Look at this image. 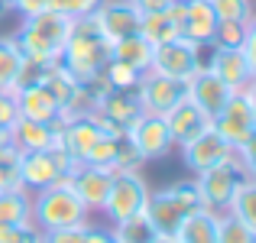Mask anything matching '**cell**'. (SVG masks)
Instances as JSON below:
<instances>
[{"label":"cell","mask_w":256,"mask_h":243,"mask_svg":"<svg viewBox=\"0 0 256 243\" xmlns=\"http://www.w3.org/2000/svg\"><path fill=\"white\" fill-rule=\"evenodd\" d=\"M72 30H75V20L62 16V13H56V10H46V13H39V16L23 20V26L13 32V39H16L20 52H23L26 58L42 62V65H56L58 58H62L65 46H68Z\"/></svg>","instance_id":"obj_1"},{"label":"cell","mask_w":256,"mask_h":243,"mask_svg":"<svg viewBox=\"0 0 256 243\" xmlns=\"http://www.w3.org/2000/svg\"><path fill=\"white\" fill-rule=\"evenodd\" d=\"M32 224L42 234L62 230V227H84L91 224V211L72 188V175H62L42 192H32Z\"/></svg>","instance_id":"obj_2"},{"label":"cell","mask_w":256,"mask_h":243,"mask_svg":"<svg viewBox=\"0 0 256 243\" xmlns=\"http://www.w3.org/2000/svg\"><path fill=\"white\" fill-rule=\"evenodd\" d=\"M107 58H110V42L100 36V30L94 26V20L91 16L75 20V30H72L68 46H65L58 65H62L78 84H84V81L98 78L100 72H104Z\"/></svg>","instance_id":"obj_3"},{"label":"cell","mask_w":256,"mask_h":243,"mask_svg":"<svg viewBox=\"0 0 256 243\" xmlns=\"http://www.w3.org/2000/svg\"><path fill=\"white\" fill-rule=\"evenodd\" d=\"M194 208H201L194 182H175V185L162 188V192H150V201H146L143 214L150 218L152 230L159 237H175L185 214H192Z\"/></svg>","instance_id":"obj_4"},{"label":"cell","mask_w":256,"mask_h":243,"mask_svg":"<svg viewBox=\"0 0 256 243\" xmlns=\"http://www.w3.org/2000/svg\"><path fill=\"white\" fill-rule=\"evenodd\" d=\"M211 126L234 150L253 146L256 143V91H253V84L244 88V91H234L230 100L220 107V114L211 120Z\"/></svg>","instance_id":"obj_5"},{"label":"cell","mask_w":256,"mask_h":243,"mask_svg":"<svg viewBox=\"0 0 256 243\" xmlns=\"http://www.w3.org/2000/svg\"><path fill=\"white\" fill-rule=\"evenodd\" d=\"M250 168L244 166V159L234 152V159L220 162V166L214 168H204V172L194 175V188H198V198H201V208H208V211L214 214H224L227 211V201H230V194L237 192V185L244 178H250Z\"/></svg>","instance_id":"obj_6"},{"label":"cell","mask_w":256,"mask_h":243,"mask_svg":"<svg viewBox=\"0 0 256 243\" xmlns=\"http://www.w3.org/2000/svg\"><path fill=\"white\" fill-rule=\"evenodd\" d=\"M150 192L152 188H150V182L143 178L140 168H117L100 214H104L110 224L126 220V218H133V214H143L146 201H150Z\"/></svg>","instance_id":"obj_7"},{"label":"cell","mask_w":256,"mask_h":243,"mask_svg":"<svg viewBox=\"0 0 256 243\" xmlns=\"http://www.w3.org/2000/svg\"><path fill=\"white\" fill-rule=\"evenodd\" d=\"M82 162H75L62 146H49L39 152H20V182L26 192H42L52 182H58L62 175H72Z\"/></svg>","instance_id":"obj_8"},{"label":"cell","mask_w":256,"mask_h":243,"mask_svg":"<svg viewBox=\"0 0 256 243\" xmlns=\"http://www.w3.org/2000/svg\"><path fill=\"white\" fill-rule=\"evenodd\" d=\"M201 65H204V46H194V42H188L185 36H178V39H169V42L152 49L150 72L175 78V81H188Z\"/></svg>","instance_id":"obj_9"},{"label":"cell","mask_w":256,"mask_h":243,"mask_svg":"<svg viewBox=\"0 0 256 243\" xmlns=\"http://www.w3.org/2000/svg\"><path fill=\"white\" fill-rule=\"evenodd\" d=\"M126 143L136 150V156L143 162L166 159L175 150L172 133H169V126H166V117H156V114H140V117L126 126Z\"/></svg>","instance_id":"obj_10"},{"label":"cell","mask_w":256,"mask_h":243,"mask_svg":"<svg viewBox=\"0 0 256 243\" xmlns=\"http://www.w3.org/2000/svg\"><path fill=\"white\" fill-rule=\"evenodd\" d=\"M133 98H136V104H140L143 114L166 117L178 100H185V81L156 75V72H143L140 81H136V88H133Z\"/></svg>","instance_id":"obj_11"},{"label":"cell","mask_w":256,"mask_h":243,"mask_svg":"<svg viewBox=\"0 0 256 243\" xmlns=\"http://www.w3.org/2000/svg\"><path fill=\"white\" fill-rule=\"evenodd\" d=\"M178 152H182V162H185L188 172L198 175V172H204V168H214V166H220V162L234 159V152H237V150H234V146L227 143V140L220 136L211 124H208L194 140L182 143Z\"/></svg>","instance_id":"obj_12"},{"label":"cell","mask_w":256,"mask_h":243,"mask_svg":"<svg viewBox=\"0 0 256 243\" xmlns=\"http://www.w3.org/2000/svg\"><path fill=\"white\" fill-rule=\"evenodd\" d=\"M208 52H211V58H208L204 65L224 81L230 91H244V88L253 84L256 62L240 49V46H208Z\"/></svg>","instance_id":"obj_13"},{"label":"cell","mask_w":256,"mask_h":243,"mask_svg":"<svg viewBox=\"0 0 256 243\" xmlns=\"http://www.w3.org/2000/svg\"><path fill=\"white\" fill-rule=\"evenodd\" d=\"M230 94H234V91H230V88H227L218 75H214V72L208 68V65H201V68L185 81V98L192 100V104L198 107V110L204 114L208 120L218 117L220 107H224L227 100H230Z\"/></svg>","instance_id":"obj_14"},{"label":"cell","mask_w":256,"mask_h":243,"mask_svg":"<svg viewBox=\"0 0 256 243\" xmlns=\"http://www.w3.org/2000/svg\"><path fill=\"white\" fill-rule=\"evenodd\" d=\"M94 26L100 30V36L107 42H117L124 36H133L140 32V20L143 13L130 4V0H100V6L94 10Z\"/></svg>","instance_id":"obj_15"},{"label":"cell","mask_w":256,"mask_h":243,"mask_svg":"<svg viewBox=\"0 0 256 243\" xmlns=\"http://www.w3.org/2000/svg\"><path fill=\"white\" fill-rule=\"evenodd\" d=\"M98 140H100V126H98V120H94V114L58 120V146H62L75 162H84L88 150H91Z\"/></svg>","instance_id":"obj_16"},{"label":"cell","mask_w":256,"mask_h":243,"mask_svg":"<svg viewBox=\"0 0 256 243\" xmlns=\"http://www.w3.org/2000/svg\"><path fill=\"white\" fill-rule=\"evenodd\" d=\"M23 120H36V124H58L62 120V104L46 84H26L13 91Z\"/></svg>","instance_id":"obj_17"},{"label":"cell","mask_w":256,"mask_h":243,"mask_svg":"<svg viewBox=\"0 0 256 243\" xmlns=\"http://www.w3.org/2000/svg\"><path fill=\"white\" fill-rule=\"evenodd\" d=\"M110 182H114V172L84 166V162L75 168V172H72V188H75V194L82 198V204L91 214H98L100 208H104L107 192H110Z\"/></svg>","instance_id":"obj_18"},{"label":"cell","mask_w":256,"mask_h":243,"mask_svg":"<svg viewBox=\"0 0 256 243\" xmlns=\"http://www.w3.org/2000/svg\"><path fill=\"white\" fill-rule=\"evenodd\" d=\"M214 30H218V13L211 0H185V26L182 36L194 46H211Z\"/></svg>","instance_id":"obj_19"},{"label":"cell","mask_w":256,"mask_h":243,"mask_svg":"<svg viewBox=\"0 0 256 243\" xmlns=\"http://www.w3.org/2000/svg\"><path fill=\"white\" fill-rule=\"evenodd\" d=\"M208 124H211V120H208L204 114H201L188 98H185V100H178V104H175L172 110L166 114V126H169V133H172L175 150H178L182 143H188V140H194Z\"/></svg>","instance_id":"obj_20"},{"label":"cell","mask_w":256,"mask_h":243,"mask_svg":"<svg viewBox=\"0 0 256 243\" xmlns=\"http://www.w3.org/2000/svg\"><path fill=\"white\" fill-rule=\"evenodd\" d=\"M140 104L136 98H133V91H107L104 98H100L98 110H94V117L104 120V124H114L120 126V130H126V126L133 124V120L140 117Z\"/></svg>","instance_id":"obj_21"},{"label":"cell","mask_w":256,"mask_h":243,"mask_svg":"<svg viewBox=\"0 0 256 243\" xmlns=\"http://www.w3.org/2000/svg\"><path fill=\"white\" fill-rule=\"evenodd\" d=\"M58 143V124H36V120H16L13 126V146L20 152H39Z\"/></svg>","instance_id":"obj_22"},{"label":"cell","mask_w":256,"mask_h":243,"mask_svg":"<svg viewBox=\"0 0 256 243\" xmlns=\"http://www.w3.org/2000/svg\"><path fill=\"white\" fill-rule=\"evenodd\" d=\"M152 49H156V46H152L150 39H143L140 32H133V36H124V39H117V42H110V58L130 65L133 72L143 75V72H150V65H152Z\"/></svg>","instance_id":"obj_23"},{"label":"cell","mask_w":256,"mask_h":243,"mask_svg":"<svg viewBox=\"0 0 256 243\" xmlns=\"http://www.w3.org/2000/svg\"><path fill=\"white\" fill-rule=\"evenodd\" d=\"M218 218L220 214L208 211V208H194L192 214H185L175 237L182 243H218Z\"/></svg>","instance_id":"obj_24"},{"label":"cell","mask_w":256,"mask_h":243,"mask_svg":"<svg viewBox=\"0 0 256 243\" xmlns=\"http://www.w3.org/2000/svg\"><path fill=\"white\" fill-rule=\"evenodd\" d=\"M23 62H26V56L20 52L16 39L13 36H0V91L4 94L16 91V78H20Z\"/></svg>","instance_id":"obj_25"},{"label":"cell","mask_w":256,"mask_h":243,"mask_svg":"<svg viewBox=\"0 0 256 243\" xmlns=\"http://www.w3.org/2000/svg\"><path fill=\"white\" fill-rule=\"evenodd\" d=\"M0 224H32V194L26 188L0 194Z\"/></svg>","instance_id":"obj_26"},{"label":"cell","mask_w":256,"mask_h":243,"mask_svg":"<svg viewBox=\"0 0 256 243\" xmlns=\"http://www.w3.org/2000/svg\"><path fill=\"white\" fill-rule=\"evenodd\" d=\"M140 36L150 39L152 46H162V42H169V39H178L182 36V26L175 23L166 10L143 13V20H140Z\"/></svg>","instance_id":"obj_27"},{"label":"cell","mask_w":256,"mask_h":243,"mask_svg":"<svg viewBox=\"0 0 256 243\" xmlns=\"http://www.w3.org/2000/svg\"><path fill=\"white\" fill-rule=\"evenodd\" d=\"M107 230H110L114 243H152L156 240V230H152L146 214H133V218H126V220H117V224H110Z\"/></svg>","instance_id":"obj_28"},{"label":"cell","mask_w":256,"mask_h":243,"mask_svg":"<svg viewBox=\"0 0 256 243\" xmlns=\"http://www.w3.org/2000/svg\"><path fill=\"white\" fill-rule=\"evenodd\" d=\"M224 214H230V218H237V220H244V224L256 227V182H253V175L237 185V192L230 194Z\"/></svg>","instance_id":"obj_29"},{"label":"cell","mask_w":256,"mask_h":243,"mask_svg":"<svg viewBox=\"0 0 256 243\" xmlns=\"http://www.w3.org/2000/svg\"><path fill=\"white\" fill-rule=\"evenodd\" d=\"M120 150H124V136H104L88 150L84 156V166H94V168H107V172H117V162H120Z\"/></svg>","instance_id":"obj_30"},{"label":"cell","mask_w":256,"mask_h":243,"mask_svg":"<svg viewBox=\"0 0 256 243\" xmlns=\"http://www.w3.org/2000/svg\"><path fill=\"white\" fill-rule=\"evenodd\" d=\"M218 243H256V227L230 218V214H220L218 218Z\"/></svg>","instance_id":"obj_31"},{"label":"cell","mask_w":256,"mask_h":243,"mask_svg":"<svg viewBox=\"0 0 256 243\" xmlns=\"http://www.w3.org/2000/svg\"><path fill=\"white\" fill-rule=\"evenodd\" d=\"M218 23H253V0H211Z\"/></svg>","instance_id":"obj_32"},{"label":"cell","mask_w":256,"mask_h":243,"mask_svg":"<svg viewBox=\"0 0 256 243\" xmlns=\"http://www.w3.org/2000/svg\"><path fill=\"white\" fill-rule=\"evenodd\" d=\"M16 188H23V182H20V150L6 146V150H0V194L16 192Z\"/></svg>","instance_id":"obj_33"},{"label":"cell","mask_w":256,"mask_h":243,"mask_svg":"<svg viewBox=\"0 0 256 243\" xmlns=\"http://www.w3.org/2000/svg\"><path fill=\"white\" fill-rule=\"evenodd\" d=\"M100 75H104V81L114 88V91H133L136 81H140V72H133L130 65L117 62V58H107V65H104Z\"/></svg>","instance_id":"obj_34"},{"label":"cell","mask_w":256,"mask_h":243,"mask_svg":"<svg viewBox=\"0 0 256 243\" xmlns=\"http://www.w3.org/2000/svg\"><path fill=\"white\" fill-rule=\"evenodd\" d=\"M98 6H100V0H49V10L62 13V16H68V20L94 16Z\"/></svg>","instance_id":"obj_35"},{"label":"cell","mask_w":256,"mask_h":243,"mask_svg":"<svg viewBox=\"0 0 256 243\" xmlns=\"http://www.w3.org/2000/svg\"><path fill=\"white\" fill-rule=\"evenodd\" d=\"M0 243H42L36 224H0Z\"/></svg>","instance_id":"obj_36"},{"label":"cell","mask_w":256,"mask_h":243,"mask_svg":"<svg viewBox=\"0 0 256 243\" xmlns=\"http://www.w3.org/2000/svg\"><path fill=\"white\" fill-rule=\"evenodd\" d=\"M250 26H253V23H250ZM250 26H246V23H218L211 46H244Z\"/></svg>","instance_id":"obj_37"},{"label":"cell","mask_w":256,"mask_h":243,"mask_svg":"<svg viewBox=\"0 0 256 243\" xmlns=\"http://www.w3.org/2000/svg\"><path fill=\"white\" fill-rule=\"evenodd\" d=\"M84 227H62V230H49L42 234V243H84Z\"/></svg>","instance_id":"obj_38"},{"label":"cell","mask_w":256,"mask_h":243,"mask_svg":"<svg viewBox=\"0 0 256 243\" xmlns=\"http://www.w3.org/2000/svg\"><path fill=\"white\" fill-rule=\"evenodd\" d=\"M20 120V107H16V98L13 94H4L0 91V126H6V130H13Z\"/></svg>","instance_id":"obj_39"},{"label":"cell","mask_w":256,"mask_h":243,"mask_svg":"<svg viewBox=\"0 0 256 243\" xmlns=\"http://www.w3.org/2000/svg\"><path fill=\"white\" fill-rule=\"evenodd\" d=\"M10 10H16L23 20H30L49 10V0H10Z\"/></svg>","instance_id":"obj_40"},{"label":"cell","mask_w":256,"mask_h":243,"mask_svg":"<svg viewBox=\"0 0 256 243\" xmlns=\"http://www.w3.org/2000/svg\"><path fill=\"white\" fill-rule=\"evenodd\" d=\"M130 4L136 6L140 13H159V10H166L172 0H130Z\"/></svg>","instance_id":"obj_41"},{"label":"cell","mask_w":256,"mask_h":243,"mask_svg":"<svg viewBox=\"0 0 256 243\" xmlns=\"http://www.w3.org/2000/svg\"><path fill=\"white\" fill-rule=\"evenodd\" d=\"M84 243H114V237H110V230H100V227H91V224H88Z\"/></svg>","instance_id":"obj_42"},{"label":"cell","mask_w":256,"mask_h":243,"mask_svg":"<svg viewBox=\"0 0 256 243\" xmlns=\"http://www.w3.org/2000/svg\"><path fill=\"white\" fill-rule=\"evenodd\" d=\"M6 146H13V130L0 126V150H6Z\"/></svg>","instance_id":"obj_43"},{"label":"cell","mask_w":256,"mask_h":243,"mask_svg":"<svg viewBox=\"0 0 256 243\" xmlns=\"http://www.w3.org/2000/svg\"><path fill=\"white\" fill-rule=\"evenodd\" d=\"M152 243H182L178 237H159V234H156V240H152Z\"/></svg>","instance_id":"obj_44"},{"label":"cell","mask_w":256,"mask_h":243,"mask_svg":"<svg viewBox=\"0 0 256 243\" xmlns=\"http://www.w3.org/2000/svg\"><path fill=\"white\" fill-rule=\"evenodd\" d=\"M0 4H6V6H10V0H0Z\"/></svg>","instance_id":"obj_45"}]
</instances>
